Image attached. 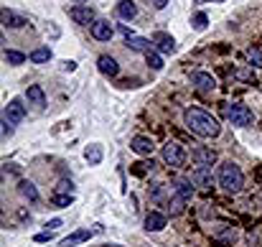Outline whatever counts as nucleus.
I'll return each instance as SVG.
<instances>
[{
  "label": "nucleus",
  "instance_id": "f257e3e1",
  "mask_svg": "<svg viewBox=\"0 0 262 247\" xmlns=\"http://www.w3.org/2000/svg\"><path fill=\"white\" fill-rule=\"evenodd\" d=\"M183 122L191 133H196L199 138H216L221 133V125L214 115H209L206 110H199V107H189L183 112Z\"/></svg>",
  "mask_w": 262,
  "mask_h": 247
},
{
  "label": "nucleus",
  "instance_id": "f03ea898",
  "mask_svg": "<svg viewBox=\"0 0 262 247\" xmlns=\"http://www.w3.org/2000/svg\"><path fill=\"white\" fill-rule=\"evenodd\" d=\"M216 181H219V186H221L224 191H229V194H237V191H242V186H244L242 169L237 166L234 160H224V163H221L219 171H216Z\"/></svg>",
  "mask_w": 262,
  "mask_h": 247
},
{
  "label": "nucleus",
  "instance_id": "7ed1b4c3",
  "mask_svg": "<svg viewBox=\"0 0 262 247\" xmlns=\"http://www.w3.org/2000/svg\"><path fill=\"white\" fill-rule=\"evenodd\" d=\"M224 115H227V120L232 122V125H239V128H247L254 122V115L247 105L242 102H232V105H224Z\"/></svg>",
  "mask_w": 262,
  "mask_h": 247
},
{
  "label": "nucleus",
  "instance_id": "20e7f679",
  "mask_svg": "<svg viewBox=\"0 0 262 247\" xmlns=\"http://www.w3.org/2000/svg\"><path fill=\"white\" fill-rule=\"evenodd\" d=\"M163 160L168 163L171 169H178V166H183L186 153H183V148L178 143H166L163 145Z\"/></svg>",
  "mask_w": 262,
  "mask_h": 247
},
{
  "label": "nucleus",
  "instance_id": "39448f33",
  "mask_svg": "<svg viewBox=\"0 0 262 247\" xmlns=\"http://www.w3.org/2000/svg\"><path fill=\"white\" fill-rule=\"evenodd\" d=\"M23 117H26V105H23L21 100H11V102L6 105V110H3V120L13 122V125H18V122H23Z\"/></svg>",
  "mask_w": 262,
  "mask_h": 247
},
{
  "label": "nucleus",
  "instance_id": "423d86ee",
  "mask_svg": "<svg viewBox=\"0 0 262 247\" xmlns=\"http://www.w3.org/2000/svg\"><path fill=\"white\" fill-rule=\"evenodd\" d=\"M69 18L74 23H79V26H89V23H94V11L89 6H71L69 8Z\"/></svg>",
  "mask_w": 262,
  "mask_h": 247
},
{
  "label": "nucleus",
  "instance_id": "0eeeda50",
  "mask_svg": "<svg viewBox=\"0 0 262 247\" xmlns=\"http://www.w3.org/2000/svg\"><path fill=\"white\" fill-rule=\"evenodd\" d=\"M191 181H194V186L211 189V186H214V174H211V166H196V169L191 171Z\"/></svg>",
  "mask_w": 262,
  "mask_h": 247
},
{
  "label": "nucleus",
  "instance_id": "6e6552de",
  "mask_svg": "<svg viewBox=\"0 0 262 247\" xmlns=\"http://www.w3.org/2000/svg\"><path fill=\"white\" fill-rule=\"evenodd\" d=\"M191 85H194L199 92H211V90H216V79H214L209 71H194V74H191Z\"/></svg>",
  "mask_w": 262,
  "mask_h": 247
},
{
  "label": "nucleus",
  "instance_id": "1a4fd4ad",
  "mask_svg": "<svg viewBox=\"0 0 262 247\" xmlns=\"http://www.w3.org/2000/svg\"><path fill=\"white\" fill-rule=\"evenodd\" d=\"M130 148H133L138 155H153V150H156L153 140L148 138V135H135V138L130 140Z\"/></svg>",
  "mask_w": 262,
  "mask_h": 247
},
{
  "label": "nucleus",
  "instance_id": "9d476101",
  "mask_svg": "<svg viewBox=\"0 0 262 247\" xmlns=\"http://www.w3.org/2000/svg\"><path fill=\"white\" fill-rule=\"evenodd\" d=\"M94 232H97V229H77V232H71L69 237H64V239L59 242V247H77V244L87 242Z\"/></svg>",
  "mask_w": 262,
  "mask_h": 247
},
{
  "label": "nucleus",
  "instance_id": "9b49d317",
  "mask_svg": "<svg viewBox=\"0 0 262 247\" xmlns=\"http://www.w3.org/2000/svg\"><path fill=\"white\" fill-rule=\"evenodd\" d=\"M26 100H28V105H33L36 110H44V107H46V95H44L41 85H31V87L26 90Z\"/></svg>",
  "mask_w": 262,
  "mask_h": 247
},
{
  "label": "nucleus",
  "instance_id": "f8f14e48",
  "mask_svg": "<svg viewBox=\"0 0 262 247\" xmlns=\"http://www.w3.org/2000/svg\"><path fill=\"white\" fill-rule=\"evenodd\" d=\"M112 36H115V28H112L109 21H94V23H92V38H97V41H109Z\"/></svg>",
  "mask_w": 262,
  "mask_h": 247
},
{
  "label": "nucleus",
  "instance_id": "ddd939ff",
  "mask_svg": "<svg viewBox=\"0 0 262 247\" xmlns=\"http://www.w3.org/2000/svg\"><path fill=\"white\" fill-rule=\"evenodd\" d=\"M97 69H99L104 76H117V74H120V64L112 59V56H107V54H102V56L97 59Z\"/></svg>",
  "mask_w": 262,
  "mask_h": 247
},
{
  "label": "nucleus",
  "instance_id": "4468645a",
  "mask_svg": "<svg viewBox=\"0 0 262 247\" xmlns=\"http://www.w3.org/2000/svg\"><path fill=\"white\" fill-rule=\"evenodd\" d=\"M191 158L196 160V166H211V163L216 160V153H214L211 148H204V145H199V148H194Z\"/></svg>",
  "mask_w": 262,
  "mask_h": 247
},
{
  "label": "nucleus",
  "instance_id": "2eb2a0df",
  "mask_svg": "<svg viewBox=\"0 0 262 247\" xmlns=\"http://www.w3.org/2000/svg\"><path fill=\"white\" fill-rule=\"evenodd\" d=\"M153 44H156V49H158L161 54H173V51H176V41H173V36H168V33H156V36H153Z\"/></svg>",
  "mask_w": 262,
  "mask_h": 247
},
{
  "label": "nucleus",
  "instance_id": "dca6fc26",
  "mask_svg": "<svg viewBox=\"0 0 262 247\" xmlns=\"http://www.w3.org/2000/svg\"><path fill=\"white\" fill-rule=\"evenodd\" d=\"M127 49L148 54V51H153V41L151 38H143V36H130L127 38Z\"/></svg>",
  "mask_w": 262,
  "mask_h": 247
},
{
  "label": "nucleus",
  "instance_id": "f3484780",
  "mask_svg": "<svg viewBox=\"0 0 262 247\" xmlns=\"http://www.w3.org/2000/svg\"><path fill=\"white\" fill-rule=\"evenodd\" d=\"M166 227V214H161V212H151L145 217V229L148 232H161Z\"/></svg>",
  "mask_w": 262,
  "mask_h": 247
},
{
  "label": "nucleus",
  "instance_id": "a211bd4d",
  "mask_svg": "<svg viewBox=\"0 0 262 247\" xmlns=\"http://www.w3.org/2000/svg\"><path fill=\"white\" fill-rule=\"evenodd\" d=\"M102 155H104V150H102L99 143H92V145L84 148V158H87L89 166H99V163H102Z\"/></svg>",
  "mask_w": 262,
  "mask_h": 247
},
{
  "label": "nucleus",
  "instance_id": "6ab92c4d",
  "mask_svg": "<svg viewBox=\"0 0 262 247\" xmlns=\"http://www.w3.org/2000/svg\"><path fill=\"white\" fill-rule=\"evenodd\" d=\"M26 23H28V21H26L23 16H18V13L3 8V26H8V28H23Z\"/></svg>",
  "mask_w": 262,
  "mask_h": 247
},
{
  "label": "nucleus",
  "instance_id": "aec40b11",
  "mask_svg": "<svg viewBox=\"0 0 262 247\" xmlns=\"http://www.w3.org/2000/svg\"><path fill=\"white\" fill-rule=\"evenodd\" d=\"M117 16L125 18V21H133L138 16V6L133 3V0H122V3H117Z\"/></svg>",
  "mask_w": 262,
  "mask_h": 247
},
{
  "label": "nucleus",
  "instance_id": "412c9836",
  "mask_svg": "<svg viewBox=\"0 0 262 247\" xmlns=\"http://www.w3.org/2000/svg\"><path fill=\"white\" fill-rule=\"evenodd\" d=\"M33 64H49L51 61V49L49 46H39V49H33L31 56H28Z\"/></svg>",
  "mask_w": 262,
  "mask_h": 247
},
{
  "label": "nucleus",
  "instance_id": "4be33fe9",
  "mask_svg": "<svg viewBox=\"0 0 262 247\" xmlns=\"http://www.w3.org/2000/svg\"><path fill=\"white\" fill-rule=\"evenodd\" d=\"M247 61H249V66L262 69V49L259 46H249L247 49Z\"/></svg>",
  "mask_w": 262,
  "mask_h": 247
},
{
  "label": "nucleus",
  "instance_id": "5701e85b",
  "mask_svg": "<svg viewBox=\"0 0 262 247\" xmlns=\"http://www.w3.org/2000/svg\"><path fill=\"white\" fill-rule=\"evenodd\" d=\"M18 191H21L28 201H39V191H36V186H33L31 181H21V184H18Z\"/></svg>",
  "mask_w": 262,
  "mask_h": 247
},
{
  "label": "nucleus",
  "instance_id": "b1692460",
  "mask_svg": "<svg viewBox=\"0 0 262 247\" xmlns=\"http://www.w3.org/2000/svg\"><path fill=\"white\" fill-rule=\"evenodd\" d=\"M176 194H178L183 201H191V196H194L191 181H178V184H176Z\"/></svg>",
  "mask_w": 262,
  "mask_h": 247
},
{
  "label": "nucleus",
  "instance_id": "393cba45",
  "mask_svg": "<svg viewBox=\"0 0 262 247\" xmlns=\"http://www.w3.org/2000/svg\"><path fill=\"white\" fill-rule=\"evenodd\" d=\"M51 204H54V207H59V209L71 207V204H74V194H54L51 196Z\"/></svg>",
  "mask_w": 262,
  "mask_h": 247
},
{
  "label": "nucleus",
  "instance_id": "a878e982",
  "mask_svg": "<svg viewBox=\"0 0 262 247\" xmlns=\"http://www.w3.org/2000/svg\"><path fill=\"white\" fill-rule=\"evenodd\" d=\"M145 61H148V66H151L153 71H161V69H163V59H161V54H156V51H148V54H145Z\"/></svg>",
  "mask_w": 262,
  "mask_h": 247
},
{
  "label": "nucleus",
  "instance_id": "bb28decb",
  "mask_svg": "<svg viewBox=\"0 0 262 247\" xmlns=\"http://www.w3.org/2000/svg\"><path fill=\"white\" fill-rule=\"evenodd\" d=\"M6 61H8L11 66H21V64H26V56H23L21 51H13V49H8V51H6Z\"/></svg>",
  "mask_w": 262,
  "mask_h": 247
},
{
  "label": "nucleus",
  "instance_id": "cd10ccee",
  "mask_svg": "<svg viewBox=\"0 0 262 247\" xmlns=\"http://www.w3.org/2000/svg\"><path fill=\"white\" fill-rule=\"evenodd\" d=\"M183 204H186V201H183V199H181L178 194H176V196H173V199L168 201V209H171V214H173V217H178V214L183 212Z\"/></svg>",
  "mask_w": 262,
  "mask_h": 247
},
{
  "label": "nucleus",
  "instance_id": "c85d7f7f",
  "mask_svg": "<svg viewBox=\"0 0 262 247\" xmlns=\"http://www.w3.org/2000/svg\"><path fill=\"white\" fill-rule=\"evenodd\" d=\"M206 26H209V18H206L204 13H196V16L191 18V28H194V31H206Z\"/></svg>",
  "mask_w": 262,
  "mask_h": 247
},
{
  "label": "nucleus",
  "instance_id": "c756f323",
  "mask_svg": "<svg viewBox=\"0 0 262 247\" xmlns=\"http://www.w3.org/2000/svg\"><path fill=\"white\" fill-rule=\"evenodd\" d=\"M71 191H74V184H71V181H66V179H64V181H59L56 194H71Z\"/></svg>",
  "mask_w": 262,
  "mask_h": 247
},
{
  "label": "nucleus",
  "instance_id": "7c9ffc66",
  "mask_svg": "<svg viewBox=\"0 0 262 247\" xmlns=\"http://www.w3.org/2000/svg\"><path fill=\"white\" fill-rule=\"evenodd\" d=\"M234 79H242V81H254V76H252V71H244V69H239V71H234Z\"/></svg>",
  "mask_w": 262,
  "mask_h": 247
},
{
  "label": "nucleus",
  "instance_id": "2f4dec72",
  "mask_svg": "<svg viewBox=\"0 0 262 247\" xmlns=\"http://www.w3.org/2000/svg\"><path fill=\"white\" fill-rule=\"evenodd\" d=\"M13 135V122H8V120H3V138L8 140Z\"/></svg>",
  "mask_w": 262,
  "mask_h": 247
},
{
  "label": "nucleus",
  "instance_id": "473e14b6",
  "mask_svg": "<svg viewBox=\"0 0 262 247\" xmlns=\"http://www.w3.org/2000/svg\"><path fill=\"white\" fill-rule=\"evenodd\" d=\"M135 176H145V163H133V169H130Z\"/></svg>",
  "mask_w": 262,
  "mask_h": 247
},
{
  "label": "nucleus",
  "instance_id": "72a5a7b5",
  "mask_svg": "<svg viewBox=\"0 0 262 247\" xmlns=\"http://www.w3.org/2000/svg\"><path fill=\"white\" fill-rule=\"evenodd\" d=\"M61 227V219H51V222H46V232H54V229H59Z\"/></svg>",
  "mask_w": 262,
  "mask_h": 247
},
{
  "label": "nucleus",
  "instance_id": "f704fd0d",
  "mask_svg": "<svg viewBox=\"0 0 262 247\" xmlns=\"http://www.w3.org/2000/svg\"><path fill=\"white\" fill-rule=\"evenodd\" d=\"M33 239H36V242H49V239H51V232H39Z\"/></svg>",
  "mask_w": 262,
  "mask_h": 247
},
{
  "label": "nucleus",
  "instance_id": "c9c22d12",
  "mask_svg": "<svg viewBox=\"0 0 262 247\" xmlns=\"http://www.w3.org/2000/svg\"><path fill=\"white\" fill-rule=\"evenodd\" d=\"M151 6H153L156 11H163V8L168 6V0H151Z\"/></svg>",
  "mask_w": 262,
  "mask_h": 247
},
{
  "label": "nucleus",
  "instance_id": "e433bc0d",
  "mask_svg": "<svg viewBox=\"0 0 262 247\" xmlns=\"http://www.w3.org/2000/svg\"><path fill=\"white\" fill-rule=\"evenodd\" d=\"M61 69H64V71H74V69H77V61H64Z\"/></svg>",
  "mask_w": 262,
  "mask_h": 247
},
{
  "label": "nucleus",
  "instance_id": "4c0bfd02",
  "mask_svg": "<svg viewBox=\"0 0 262 247\" xmlns=\"http://www.w3.org/2000/svg\"><path fill=\"white\" fill-rule=\"evenodd\" d=\"M194 3H199V6H201V3H224V0H194Z\"/></svg>",
  "mask_w": 262,
  "mask_h": 247
},
{
  "label": "nucleus",
  "instance_id": "58836bf2",
  "mask_svg": "<svg viewBox=\"0 0 262 247\" xmlns=\"http://www.w3.org/2000/svg\"><path fill=\"white\" fill-rule=\"evenodd\" d=\"M77 3H79V6H82V3H84V0H77Z\"/></svg>",
  "mask_w": 262,
  "mask_h": 247
}]
</instances>
